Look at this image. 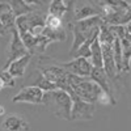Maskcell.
Masks as SVG:
<instances>
[{
	"instance_id": "cell-3",
	"label": "cell",
	"mask_w": 131,
	"mask_h": 131,
	"mask_svg": "<svg viewBox=\"0 0 131 131\" xmlns=\"http://www.w3.org/2000/svg\"><path fill=\"white\" fill-rule=\"evenodd\" d=\"M42 104L46 105L55 117L66 119V121H71L72 100L67 92L62 89L45 92L42 98Z\"/></svg>"
},
{
	"instance_id": "cell-30",
	"label": "cell",
	"mask_w": 131,
	"mask_h": 131,
	"mask_svg": "<svg viewBox=\"0 0 131 131\" xmlns=\"http://www.w3.org/2000/svg\"><path fill=\"white\" fill-rule=\"evenodd\" d=\"M4 88V83H3V80H2V78H0V91H2Z\"/></svg>"
},
{
	"instance_id": "cell-1",
	"label": "cell",
	"mask_w": 131,
	"mask_h": 131,
	"mask_svg": "<svg viewBox=\"0 0 131 131\" xmlns=\"http://www.w3.org/2000/svg\"><path fill=\"white\" fill-rule=\"evenodd\" d=\"M67 81L76 96H79L81 100L89 104L101 102L104 105L112 104L109 96L98 86L94 81H92L89 78H81L78 75L67 73Z\"/></svg>"
},
{
	"instance_id": "cell-22",
	"label": "cell",
	"mask_w": 131,
	"mask_h": 131,
	"mask_svg": "<svg viewBox=\"0 0 131 131\" xmlns=\"http://www.w3.org/2000/svg\"><path fill=\"white\" fill-rule=\"evenodd\" d=\"M45 28H49L51 30H57V29H63V20L60 17L52 16V15H46V20H45Z\"/></svg>"
},
{
	"instance_id": "cell-15",
	"label": "cell",
	"mask_w": 131,
	"mask_h": 131,
	"mask_svg": "<svg viewBox=\"0 0 131 131\" xmlns=\"http://www.w3.org/2000/svg\"><path fill=\"white\" fill-rule=\"evenodd\" d=\"M89 62L92 63V67L104 68V64H102V50H101V45H100V41H98V37L94 38V41L92 42V45H91Z\"/></svg>"
},
{
	"instance_id": "cell-5",
	"label": "cell",
	"mask_w": 131,
	"mask_h": 131,
	"mask_svg": "<svg viewBox=\"0 0 131 131\" xmlns=\"http://www.w3.org/2000/svg\"><path fill=\"white\" fill-rule=\"evenodd\" d=\"M68 10H72L71 21H80L93 16H101V9L93 0H72L68 5Z\"/></svg>"
},
{
	"instance_id": "cell-20",
	"label": "cell",
	"mask_w": 131,
	"mask_h": 131,
	"mask_svg": "<svg viewBox=\"0 0 131 131\" xmlns=\"http://www.w3.org/2000/svg\"><path fill=\"white\" fill-rule=\"evenodd\" d=\"M31 85H33V86H37V88H39V89L43 91V92H50V91L58 89L57 85L54 84V83H51L50 80H47L41 72L36 76V79H34V81H33Z\"/></svg>"
},
{
	"instance_id": "cell-11",
	"label": "cell",
	"mask_w": 131,
	"mask_h": 131,
	"mask_svg": "<svg viewBox=\"0 0 131 131\" xmlns=\"http://www.w3.org/2000/svg\"><path fill=\"white\" fill-rule=\"evenodd\" d=\"M101 50H102L104 71H105V73H106V76L109 79H114L118 72H117L114 55H113V45H101Z\"/></svg>"
},
{
	"instance_id": "cell-28",
	"label": "cell",
	"mask_w": 131,
	"mask_h": 131,
	"mask_svg": "<svg viewBox=\"0 0 131 131\" xmlns=\"http://www.w3.org/2000/svg\"><path fill=\"white\" fill-rule=\"evenodd\" d=\"M4 114H5V109H4V106L0 105V115H4Z\"/></svg>"
},
{
	"instance_id": "cell-29",
	"label": "cell",
	"mask_w": 131,
	"mask_h": 131,
	"mask_svg": "<svg viewBox=\"0 0 131 131\" xmlns=\"http://www.w3.org/2000/svg\"><path fill=\"white\" fill-rule=\"evenodd\" d=\"M126 38L131 42V33H127V31H126Z\"/></svg>"
},
{
	"instance_id": "cell-12",
	"label": "cell",
	"mask_w": 131,
	"mask_h": 131,
	"mask_svg": "<svg viewBox=\"0 0 131 131\" xmlns=\"http://www.w3.org/2000/svg\"><path fill=\"white\" fill-rule=\"evenodd\" d=\"M2 128L3 131H29L30 126L21 115L9 114L3 119Z\"/></svg>"
},
{
	"instance_id": "cell-4",
	"label": "cell",
	"mask_w": 131,
	"mask_h": 131,
	"mask_svg": "<svg viewBox=\"0 0 131 131\" xmlns=\"http://www.w3.org/2000/svg\"><path fill=\"white\" fill-rule=\"evenodd\" d=\"M71 96L72 107H71V121H91L93 118L96 106L94 104L85 102L79 96H76L72 88L67 92Z\"/></svg>"
},
{
	"instance_id": "cell-17",
	"label": "cell",
	"mask_w": 131,
	"mask_h": 131,
	"mask_svg": "<svg viewBox=\"0 0 131 131\" xmlns=\"http://www.w3.org/2000/svg\"><path fill=\"white\" fill-rule=\"evenodd\" d=\"M122 47V71H130L131 66V42L126 38V36L119 37Z\"/></svg>"
},
{
	"instance_id": "cell-7",
	"label": "cell",
	"mask_w": 131,
	"mask_h": 131,
	"mask_svg": "<svg viewBox=\"0 0 131 131\" xmlns=\"http://www.w3.org/2000/svg\"><path fill=\"white\" fill-rule=\"evenodd\" d=\"M59 66L62 68H64L68 73L78 75V76H81V78H89L91 71L93 68L92 63L85 58H73L70 62L59 63Z\"/></svg>"
},
{
	"instance_id": "cell-26",
	"label": "cell",
	"mask_w": 131,
	"mask_h": 131,
	"mask_svg": "<svg viewBox=\"0 0 131 131\" xmlns=\"http://www.w3.org/2000/svg\"><path fill=\"white\" fill-rule=\"evenodd\" d=\"M7 33H8V30L3 26V24L0 23V37H4V36H7Z\"/></svg>"
},
{
	"instance_id": "cell-2",
	"label": "cell",
	"mask_w": 131,
	"mask_h": 131,
	"mask_svg": "<svg viewBox=\"0 0 131 131\" xmlns=\"http://www.w3.org/2000/svg\"><path fill=\"white\" fill-rule=\"evenodd\" d=\"M101 24H102L101 16H93V17L84 18L80 21H70L68 25L71 26L72 34H73V43H72V47L70 51L71 57L86 39L100 30Z\"/></svg>"
},
{
	"instance_id": "cell-6",
	"label": "cell",
	"mask_w": 131,
	"mask_h": 131,
	"mask_svg": "<svg viewBox=\"0 0 131 131\" xmlns=\"http://www.w3.org/2000/svg\"><path fill=\"white\" fill-rule=\"evenodd\" d=\"M9 31H10V34H12V37H10V42H9V46H8V50H7V62L4 64L3 70H5L13 60H16V59H18V58L28 54V50L24 46V43L21 41L20 34L16 30V28L10 29Z\"/></svg>"
},
{
	"instance_id": "cell-27",
	"label": "cell",
	"mask_w": 131,
	"mask_h": 131,
	"mask_svg": "<svg viewBox=\"0 0 131 131\" xmlns=\"http://www.w3.org/2000/svg\"><path fill=\"white\" fill-rule=\"evenodd\" d=\"M125 26H126V31H127V33H131V21H130L128 24H126Z\"/></svg>"
},
{
	"instance_id": "cell-18",
	"label": "cell",
	"mask_w": 131,
	"mask_h": 131,
	"mask_svg": "<svg viewBox=\"0 0 131 131\" xmlns=\"http://www.w3.org/2000/svg\"><path fill=\"white\" fill-rule=\"evenodd\" d=\"M7 3L10 5V8H12V10H13V13H15L16 17L28 15V13L33 12V10H36V8L28 5L25 3V0H8Z\"/></svg>"
},
{
	"instance_id": "cell-19",
	"label": "cell",
	"mask_w": 131,
	"mask_h": 131,
	"mask_svg": "<svg viewBox=\"0 0 131 131\" xmlns=\"http://www.w3.org/2000/svg\"><path fill=\"white\" fill-rule=\"evenodd\" d=\"M68 12V5L66 4L64 0H51L49 5V15L57 16V17H64V15Z\"/></svg>"
},
{
	"instance_id": "cell-16",
	"label": "cell",
	"mask_w": 131,
	"mask_h": 131,
	"mask_svg": "<svg viewBox=\"0 0 131 131\" xmlns=\"http://www.w3.org/2000/svg\"><path fill=\"white\" fill-rule=\"evenodd\" d=\"M93 3L98 8H110L117 12H125L128 7L126 0H93Z\"/></svg>"
},
{
	"instance_id": "cell-23",
	"label": "cell",
	"mask_w": 131,
	"mask_h": 131,
	"mask_svg": "<svg viewBox=\"0 0 131 131\" xmlns=\"http://www.w3.org/2000/svg\"><path fill=\"white\" fill-rule=\"evenodd\" d=\"M0 78H2V80L4 83V86L5 85H9V86H13L15 85V79L7 71H2V72H0Z\"/></svg>"
},
{
	"instance_id": "cell-13",
	"label": "cell",
	"mask_w": 131,
	"mask_h": 131,
	"mask_svg": "<svg viewBox=\"0 0 131 131\" xmlns=\"http://www.w3.org/2000/svg\"><path fill=\"white\" fill-rule=\"evenodd\" d=\"M31 54H26V55L21 57L16 60H13L12 63H10L8 67L3 71H7L10 76H12L13 79H18V78H23V76L25 75V71H26V67L29 66L30 60H31Z\"/></svg>"
},
{
	"instance_id": "cell-14",
	"label": "cell",
	"mask_w": 131,
	"mask_h": 131,
	"mask_svg": "<svg viewBox=\"0 0 131 131\" xmlns=\"http://www.w3.org/2000/svg\"><path fill=\"white\" fill-rule=\"evenodd\" d=\"M0 23L3 24V26L7 30H10L15 28V23H16V16L13 13L10 5L5 2L0 3Z\"/></svg>"
},
{
	"instance_id": "cell-10",
	"label": "cell",
	"mask_w": 131,
	"mask_h": 131,
	"mask_svg": "<svg viewBox=\"0 0 131 131\" xmlns=\"http://www.w3.org/2000/svg\"><path fill=\"white\" fill-rule=\"evenodd\" d=\"M89 79L92 81H94L109 96V98H110V101H112V105H115L114 94H113V92L110 89V85H109V78L106 76L104 68H96V67H93L92 71H91V75H89Z\"/></svg>"
},
{
	"instance_id": "cell-8",
	"label": "cell",
	"mask_w": 131,
	"mask_h": 131,
	"mask_svg": "<svg viewBox=\"0 0 131 131\" xmlns=\"http://www.w3.org/2000/svg\"><path fill=\"white\" fill-rule=\"evenodd\" d=\"M43 91H41L37 86H24L16 96H13L12 101L15 104L17 102H26V104H42V98H43Z\"/></svg>"
},
{
	"instance_id": "cell-21",
	"label": "cell",
	"mask_w": 131,
	"mask_h": 131,
	"mask_svg": "<svg viewBox=\"0 0 131 131\" xmlns=\"http://www.w3.org/2000/svg\"><path fill=\"white\" fill-rule=\"evenodd\" d=\"M113 55H114L117 72H122V47H121V41H119L118 37H115L113 43Z\"/></svg>"
},
{
	"instance_id": "cell-25",
	"label": "cell",
	"mask_w": 131,
	"mask_h": 131,
	"mask_svg": "<svg viewBox=\"0 0 131 131\" xmlns=\"http://www.w3.org/2000/svg\"><path fill=\"white\" fill-rule=\"evenodd\" d=\"M25 3L36 9H39V7H42L45 4V0H25Z\"/></svg>"
},
{
	"instance_id": "cell-9",
	"label": "cell",
	"mask_w": 131,
	"mask_h": 131,
	"mask_svg": "<svg viewBox=\"0 0 131 131\" xmlns=\"http://www.w3.org/2000/svg\"><path fill=\"white\" fill-rule=\"evenodd\" d=\"M39 72L45 76L47 80H50L51 83H54L57 85V88L67 80V71L64 68H62L59 64L57 66H41L39 67Z\"/></svg>"
},
{
	"instance_id": "cell-24",
	"label": "cell",
	"mask_w": 131,
	"mask_h": 131,
	"mask_svg": "<svg viewBox=\"0 0 131 131\" xmlns=\"http://www.w3.org/2000/svg\"><path fill=\"white\" fill-rule=\"evenodd\" d=\"M131 21V4L128 3V7H127V9L125 10V13H123V17H122V20H121V25H126V24H128Z\"/></svg>"
}]
</instances>
